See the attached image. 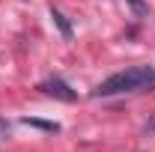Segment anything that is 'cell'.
Segmentation results:
<instances>
[{
    "mask_svg": "<svg viewBox=\"0 0 155 152\" xmlns=\"http://www.w3.org/2000/svg\"><path fill=\"white\" fill-rule=\"evenodd\" d=\"M6 134H9V122H6V119H0V140H3Z\"/></svg>",
    "mask_w": 155,
    "mask_h": 152,
    "instance_id": "5",
    "label": "cell"
},
{
    "mask_svg": "<svg viewBox=\"0 0 155 152\" xmlns=\"http://www.w3.org/2000/svg\"><path fill=\"white\" fill-rule=\"evenodd\" d=\"M128 3H131V6H134L137 12H146V6H143V3H140V0H128Z\"/></svg>",
    "mask_w": 155,
    "mask_h": 152,
    "instance_id": "6",
    "label": "cell"
},
{
    "mask_svg": "<svg viewBox=\"0 0 155 152\" xmlns=\"http://www.w3.org/2000/svg\"><path fill=\"white\" fill-rule=\"evenodd\" d=\"M27 125H36V128H45V131H60L57 122H42V119H24Z\"/></svg>",
    "mask_w": 155,
    "mask_h": 152,
    "instance_id": "4",
    "label": "cell"
},
{
    "mask_svg": "<svg viewBox=\"0 0 155 152\" xmlns=\"http://www.w3.org/2000/svg\"><path fill=\"white\" fill-rule=\"evenodd\" d=\"M51 18H54V24H57L60 30H63V36H66V39L72 36V27H69V21L63 18V12H57V9H51Z\"/></svg>",
    "mask_w": 155,
    "mask_h": 152,
    "instance_id": "3",
    "label": "cell"
},
{
    "mask_svg": "<svg viewBox=\"0 0 155 152\" xmlns=\"http://www.w3.org/2000/svg\"><path fill=\"white\" fill-rule=\"evenodd\" d=\"M155 90V69L152 66H134V69H125V72H116V75L104 78L98 84L93 95H125V93H146Z\"/></svg>",
    "mask_w": 155,
    "mask_h": 152,
    "instance_id": "1",
    "label": "cell"
},
{
    "mask_svg": "<svg viewBox=\"0 0 155 152\" xmlns=\"http://www.w3.org/2000/svg\"><path fill=\"white\" fill-rule=\"evenodd\" d=\"M39 90H42V93H48V95H57V98H63V101H75V98H78V95L72 93V87H69L66 81H60V78H54V81H45Z\"/></svg>",
    "mask_w": 155,
    "mask_h": 152,
    "instance_id": "2",
    "label": "cell"
}]
</instances>
